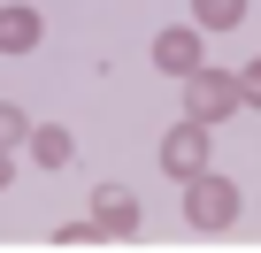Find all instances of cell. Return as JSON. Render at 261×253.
I'll use <instances>...</instances> for the list:
<instances>
[{"mask_svg": "<svg viewBox=\"0 0 261 253\" xmlns=\"http://www.w3.org/2000/svg\"><path fill=\"white\" fill-rule=\"evenodd\" d=\"M185 222H192V230H230V222H238V184L215 177V169L185 177Z\"/></svg>", "mask_w": 261, "mask_h": 253, "instance_id": "obj_1", "label": "cell"}, {"mask_svg": "<svg viewBox=\"0 0 261 253\" xmlns=\"http://www.w3.org/2000/svg\"><path fill=\"white\" fill-rule=\"evenodd\" d=\"M185 92H192V123H230L238 107H246V92H238V77H223V69H192L185 77Z\"/></svg>", "mask_w": 261, "mask_h": 253, "instance_id": "obj_2", "label": "cell"}, {"mask_svg": "<svg viewBox=\"0 0 261 253\" xmlns=\"http://www.w3.org/2000/svg\"><path fill=\"white\" fill-rule=\"evenodd\" d=\"M162 169H169V177H177V184H185V177H200V169H207V123H192V115H185V123H177V131H169V138H162Z\"/></svg>", "mask_w": 261, "mask_h": 253, "instance_id": "obj_3", "label": "cell"}, {"mask_svg": "<svg viewBox=\"0 0 261 253\" xmlns=\"http://www.w3.org/2000/svg\"><path fill=\"white\" fill-rule=\"evenodd\" d=\"M207 54H200V31L192 23H169V31H154V69H169V77H192Z\"/></svg>", "mask_w": 261, "mask_h": 253, "instance_id": "obj_4", "label": "cell"}, {"mask_svg": "<svg viewBox=\"0 0 261 253\" xmlns=\"http://www.w3.org/2000/svg\"><path fill=\"white\" fill-rule=\"evenodd\" d=\"M92 222H100V238H130V230H139V200H130V184H100V192H92Z\"/></svg>", "mask_w": 261, "mask_h": 253, "instance_id": "obj_5", "label": "cell"}, {"mask_svg": "<svg viewBox=\"0 0 261 253\" xmlns=\"http://www.w3.org/2000/svg\"><path fill=\"white\" fill-rule=\"evenodd\" d=\"M23 146H31L39 169H69V154H77V138L62 131V123H31V138H23Z\"/></svg>", "mask_w": 261, "mask_h": 253, "instance_id": "obj_6", "label": "cell"}, {"mask_svg": "<svg viewBox=\"0 0 261 253\" xmlns=\"http://www.w3.org/2000/svg\"><path fill=\"white\" fill-rule=\"evenodd\" d=\"M39 46V8H0V54H31Z\"/></svg>", "mask_w": 261, "mask_h": 253, "instance_id": "obj_7", "label": "cell"}, {"mask_svg": "<svg viewBox=\"0 0 261 253\" xmlns=\"http://www.w3.org/2000/svg\"><path fill=\"white\" fill-rule=\"evenodd\" d=\"M238 16H246V0H192V23L200 31H230Z\"/></svg>", "mask_w": 261, "mask_h": 253, "instance_id": "obj_8", "label": "cell"}, {"mask_svg": "<svg viewBox=\"0 0 261 253\" xmlns=\"http://www.w3.org/2000/svg\"><path fill=\"white\" fill-rule=\"evenodd\" d=\"M23 138H31V115H23L16 100H0V146H8V154H16Z\"/></svg>", "mask_w": 261, "mask_h": 253, "instance_id": "obj_9", "label": "cell"}, {"mask_svg": "<svg viewBox=\"0 0 261 253\" xmlns=\"http://www.w3.org/2000/svg\"><path fill=\"white\" fill-rule=\"evenodd\" d=\"M92 238H100V222H92V215H85V222H62V230H54V245H92Z\"/></svg>", "mask_w": 261, "mask_h": 253, "instance_id": "obj_10", "label": "cell"}, {"mask_svg": "<svg viewBox=\"0 0 261 253\" xmlns=\"http://www.w3.org/2000/svg\"><path fill=\"white\" fill-rule=\"evenodd\" d=\"M238 92H246V107H261V54L246 62V77H238Z\"/></svg>", "mask_w": 261, "mask_h": 253, "instance_id": "obj_11", "label": "cell"}, {"mask_svg": "<svg viewBox=\"0 0 261 253\" xmlns=\"http://www.w3.org/2000/svg\"><path fill=\"white\" fill-rule=\"evenodd\" d=\"M0 192H8V146H0Z\"/></svg>", "mask_w": 261, "mask_h": 253, "instance_id": "obj_12", "label": "cell"}]
</instances>
